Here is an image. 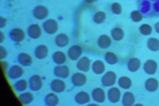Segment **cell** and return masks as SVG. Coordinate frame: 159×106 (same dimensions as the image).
I'll return each mask as SVG.
<instances>
[{
  "instance_id": "obj_33",
  "label": "cell",
  "mask_w": 159,
  "mask_h": 106,
  "mask_svg": "<svg viewBox=\"0 0 159 106\" xmlns=\"http://www.w3.org/2000/svg\"><path fill=\"white\" fill-rule=\"evenodd\" d=\"M148 47L150 49L153 51H157L159 50V41L155 38H152L149 39Z\"/></svg>"
},
{
  "instance_id": "obj_35",
  "label": "cell",
  "mask_w": 159,
  "mask_h": 106,
  "mask_svg": "<svg viewBox=\"0 0 159 106\" xmlns=\"http://www.w3.org/2000/svg\"><path fill=\"white\" fill-rule=\"evenodd\" d=\"M140 30L141 33L144 35H149L152 32L153 29L152 27L148 24H143L140 27Z\"/></svg>"
},
{
  "instance_id": "obj_21",
  "label": "cell",
  "mask_w": 159,
  "mask_h": 106,
  "mask_svg": "<svg viewBox=\"0 0 159 106\" xmlns=\"http://www.w3.org/2000/svg\"><path fill=\"white\" fill-rule=\"evenodd\" d=\"M111 44V40L109 36L107 35H101L99 38L98 44L103 49L109 48Z\"/></svg>"
},
{
  "instance_id": "obj_12",
  "label": "cell",
  "mask_w": 159,
  "mask_h": 106,
  "mask_svg": "<svg viewBox=\"0 0 159 106\" xmlns=\"http://www.w3.org/2000/svg\"><path fill=\"white\" fill-rule=\"evenodd\" d=\"M108 98L111 102L115 103L120 99L121 93L119 90L116 87L111 89L108 93Z\"/></svg>"
},
{
  "instance_id": "obj_43",
  "label": "cell",
  "mask_w": 159,
  "mask_h": 106,
  "mask_svg": "<svg viewBox=\"0 0 159 106\" xmlns=\"http://www.w3.org/2000/svg\"><path fill=\"white\" fill-rule=\"evenodd\" d=\"M4 39V34L1 32V43L3 42Z\"/></svg>"
},
{
  "instance_id": "obj_10",
  "label": "cell",
  "mask_w": 159,
  "mask_h": 106,
  "mask_svg": "<svg viewBox=\"0 0 159 106\" xmlns=\"http://www.w3.org/2000/svg\"><path fill=\"white\" fill-rule=\"evenodd\" d=\"M86 76L83 74L77 73L75 74L71 77V82L75 86L80 87L84 85L86 82Z\"/></svg>"
},
{
  "instance_id": "obj_41",
  "label": "cell",
  "mask_w": 159,
  "mask_h": 106,
  "mask_svg": "<svg viewBox=\"0 0 159 106\" xmlns=\"http://www.w3.org/2000/svg\"><path fill=\"white\" fill-rule=\"evenodd\" d=\"M86 1L87 3L89 4L93 3L98 1V0H85Z\"/></svg>"
},
{
  "instance_id": "obj_23",
  "label": "cell",
  "mask_w": 159,
  "mask_h": 106,
  "mask_svg": "<svg viewBox=\"0 0 159 106\" xmlns=\"http://www.w3.org/2000/svg\"><path fill=\"white\" fill-rule=\"evenodd\" d=\"M19 99L22 104H29L31 103L34 100L33 94L30 92L23 93L19 96Z\"/></svg>"
},
{
  "instance_id": "obj_20",
  "label": "cell",
  "mask_w": 159,
  "mask_h": 106,
  "mask_svg": "<svg viewBox=\"0 0 159 106\" xmlns=\"http://www.w3.org/2000/svg\"><path fill=\"white\" fill-rule=\"evenodd\" d=\"M69 42L68 37L65 34H60L55 39V43L59 47H65L68 44Z\"/></svg>"
},
{
  "instance_id": "obj_15",
  "label": "cell",
  "mask_w": 159,
  "mask_h": 106,
  "mask_svg": "<svg viewBox=\"0 0 159 106\" xmlns=\"http://www.w3.org/2000/svg\"><path fill=\"white\" fill-rule=\"evenodd\" d=\"M91 61L88 58L86 57H84L80 59L78 62L77 66L79 70L87 72L89 70L90 64Z\"/></svg>"
},
{
  "instance_id": "obj_40",
  "label": "cell",
  "mask_w": 159,
  "mask_h": 106,
  "mask_svg": "<svg viewBox=\"0 0 159 106\" xmlns=\"http://www.w3.org/2000/svg\"><path fill=\"white\" fill-rule=\"evenodd\" d=\"M2 67L4 70H6L7 69L8 67V64L7 62H2Z\"/></svg>"
},
{
  "instance_id": "obj_1",
  "label": "cell",
  "mask_w": 159,
  "mask_h": 106,
  "mask_svg": "<svg viewBox=\"0 0 159 106\" xmlns=\"http://www.w3.org/2000/svg\"><path fill=\"white\" fill-rule=\"evenodd\" d=\"M140 11L146 17L159 15V0H138Z\"/></svg>"
},
{
  "instance_id": "obj_22",
  "label": "cell",
  "mask_w": 159,
  "mask_h": 106,
  "mask_svg": "<svg viewBox=\"0 0 159 106\" xmlns=\"http://www.w3.org/2000/svg\"><path fill=\"white\" fill-rule=\"evenodd\" d=\"M46 104L48 106H55L58 104L59 98L54 93H50L46 96L45 99Z\"/></svg>"
},
{
  "instance_id": "obj_17",
  "label": "cell",
  "mask_w": 159,
  "mask_h": 106,
  "mask_svg": "<svg viewBox=\"0 0 159 106\" xmlns=\"http://www.w3.org/2000/svg\"><path fill=\"white\" fill-rule=\"evenodd\" d=\"M18 61L20 64L25 67L30 66L32 63L31 57L26 53L20 54L18 57Z\"/></svg>"
},
{
  "instance_id": "obj_16",
  "label": "cell",
  "mask_w": 159,
  "mask_h": 106,
  "mask_svg": "<svg viewBox=\"0 0 159 106\" xmlns=\"http://www.w3.org/2000/svg\"><path fill=\"white\" fill-rule=\"evenodd\" d=\"M157 64L156 62L153 60H149L144 65V70L148 74L153 75L156 72Z\"/></svg>"
},
{
  "instance_id": "obj_5",
  "label": "cell",
  "mask_w": 159,
  "mask_h": 106,
  "mask_svg": "<svg viewBox=\"0 0 159 106\" xmlns=\"http://www.w3.org/2000/svg\"><path fill=\"white\" fill-rule=\"evenodd\" d=\"M24 73V70L19 66H13L10 68L8 72V76L11 79L15 80L21 77Z\"/></svg>"
},
{
  "instance_id": "obj_32",
  "label": "cell",
  "mask_w": 159,
  "mask_h": 106,
  "mask_svg": "<svg viewBox=\"0 0 159 106\" xmlns=\"http://www.w3.org/2000/svg\"><path fill=\"white\" fill-rule=\"evenodd\" d=\"M105 60L108 63L111 65L116 64L118 62V58L116 55L112 52H108L105 56Z\"/></svg>"
},
{
  "instance_id": "obj_31",
  "label": "cell",
  "mask_w": 159,
  "mask_h": 106,
  "mask_svg": "<svg viewBox=\"0 0 159 106\" xmlns=\"http://www.w3.org/2000/svg\"><path fill=\"white\" fill-rule=\"evenodd\" d=\"M119 84L121 88L125 89H129L132 86V82L127 77H123L120 78L119 80Z\"/></svg>"
},
{
  "instance_id": "obj_14",
  "label": "cell",
  "mask_w": 159,
  "mask_h": 106,
  "mask_svg": "<svg viewBox=\"0 0 159 106\" xmlns=\"http://www.w3.org/2000/svg\"><path fill=\"white\" fill-rule=\"evenodd\" d=\"M92 96L94 101L99 103L104 102L106 98L104 91L99 88L94 90L92 93Z\"/></svg>"
},
{
  "instance_id": "obj_3",
  "label": "cell",
  "mask_w": 159,
  "mask_h": 106,
  "mask_svg": "<svg viewBox=\"0 0 159 106\" xmlns=\"http://www.w3.org/2000/svg\"><path fill=\"white\" fill-rule=\"evenodd\" d=\"M43 28L46 33L50 34L56 33L58 29V25L54 20H49L43 24Z\"/></svg>"
},
{
  "instance_id": "obj_38",
  "label": "cell",
  "mask_w": 159,
  "mask_h": 106,
  "mask_svg": "<svg viewBox=\"0 0 159 106\" xmlns=\"http://www.w3.org/2000/svg\"><path fill=\"white\" fill-rule=\"evenodd\" d=\"M0 52H1V53H0V56H1V59H3L6 58L7 56V52L6 49V48L2 46H1V48H0Z\"/></svg>"
},
{
  "instance_id": "obj_34",
  "label": "cell",
  "mask_w": 159,
  "mask_h": 106,
  "mask_svg": "<svg viewBox=\"0 0 159 106\" xmlns=\"http://www.w3.org/2000/svg\"><path fill=\"white\" fill-rule=\"evenodd\" d=\"M106 17L107 15L105 12L102 11H99L94 15L93 20L96 24H101L104 22Z\"/></svg>"
},
{
  "instance_id": "obj_39",
  "label": "cell",
  "mask_w": 159,
  "mask_h": 106,
  "mask_svg": "<svg viewBox=\"0 0 159 106\" xmlns=\"http://www.w3.org/2000/svg\"><path fill=\"white\" fill-rule=\"evenodd\" d=\"M6 24V21L5 18L1 17V27L3 28L5 26Z\"/></svg>"
},
{
  "instance_id": "obj_37",
  "label": "cell",
  "mask_w": 159,
  "mask_h": 106,
  "mask_svg": "<svg viewBox=\"0 0 159 106\" xmlns=\"http://www.w3.org/2000/svg\"><path fill=\"white\" fill-rule=\"evenodd\" d=\"M111 8L113 12L115 14L119 15L122 12V7L119 3H114L112 4Z\"/></svg>"
},
{
  "instance_id": "obj_28",
  "label": "cell",
  "mask_w": 159,
  "mask_h": 106,
  "mask_svg": "<svg viewBox=\"0 0 159 106\" xmlns=\"http://www.w3.org/2000/svg\"><path fill=\"white\" fill-rule=\"evenodd\" d=\"M135 99L133 94L130 92H127L124 94L123 104L125 106H131L134 103Z\"/></svg>"
},
{
  "instance_id": "obj_42",
  "label": "cell",
  "mask_w": 159,
  "mask_h": 106,
  "mask_svg": "<svg viewBox=\"0 0 159 106\" xmlns=\"http://www.w3.org/2000/svg\"><path fill=\"white\" fill-rule=\"evenodd\" d=\"M155 27L156 31L159 33V22L156 24Z\"/></svg>"
},
{
  "instance_id": "obj_18",
  "label": "cell",
  "mask_w": 159,
  "mask_h": 106,
  "mask_svg": "<svg viewBox=\"0 0 159 106\" xmlns=\"http://www.w3.org/2000/svg\"><path fill=\"white\" fill-rule=\"evenodd\" d=\"M48 53L47 47L44 45H41L36 48L35 50V55L37 58L43 59L47 57Z\"/></svg>"
},
{
  "instance_id": "obj_26",
  "label": "cell",
  "mask_w": 159,
  "mask_h": 106,
  "mask_svg": "<svg viewBox=\"0 0 159 106\" xmlns=\"http://www.w3.org/2000/svg\"><path fill=\"white\" fill-rule=\"evenodd\" d=\"M52 59L55 63L58 64H63L66 61V57L63 52L58 51L53 55Z\"/></svg>"
},
{
  "instance_id": "obj_24",
  "label": "cell",
  "mask_w": 159,
  "mask_h": 106,
  "mask_svg": "<svg viewBox=\"0 0 159 106\" xmlns=\"http://www.w3.org/2000/svg\"><path fill=\"white\" fill-rule=\"evenodd\" d=\"M158 87V82L154 78H150L147 81L146 87L147 90L150 92H153L156 91Z\"/></svg>"
},
{
  "instance_id": "obj_11",
  "label": "cell",
  "mask_w": 159,
  "mask_h": 106,
  "mask_svg": "<svg viewBox=\"0 0 159 106\" xmlns=\"http://www.w3.org/2000/svg\"><path fill=\"white\" fill-rule=\"evenodd\" d=\"M48 10L46 7L39 6L36 7L34 11V15L37 19L41 20L45 19L48 15Z\"/></svg>"
},
{
  "instance_id": "obj_19",
  "label": "cell",
  "mask_w": 159,
  "mask_h": 106,
  "mask_svg": "<svg viewBox=\"0 0 159 106\" xmlns=\"http://www.w3.org/2000/svg\"><path fill=\"white\" fill-rule=\"evenodd\" d=\"M90 99L88 94L85 92H81L75 96V100L78 104H84L88 103Z\"/></svg>"
},
{
  "instance_id": "obj_4",
  "label": "cell",
  "mask_w": 159,
  "mask_h": 106,
  "mask_svg": "<svg viewBox=\"0 0 159 106\" xmlns=\"http://www.w3.org/2000/svg\"><path fill=\"white\" fill-rule=\"evenodd\" d=\"M116 79V75L114 72L110 71L106 73L102 78L103 85L105 87H110L114 85Z\"/></svg>"
},
{
  "instance_id": "obj_7",
  "label": "cell",
  "mask_w": 159,
  "mask_h": 106,
  "mask_svg": "<svg viewBox=\"0 0 159 106\" xmlns=\"http://www.w3.org/2000/svg\"><path fill=\"white\" fill-rule=\"evenodd\" d=\"M51 88L55 93H60L65 90L66 85L63 81L55 79L52 81L50 85Z\"/></svg>"
},
{
  "instance_id": "obj_13",
  "label": "cell",
  "mask_w": 159,
  "mask_h": 106,
  "mask_svg": "<svg viewBox=\"0 0 159 106\" xmlns=\"http://www.w3.org/2000/svg\"><path fill=\"white\" fill-rule=\"evenodd\" d=\"M28 33L30 37L33 39H37L40 36L41 30L38 25L33 24L29 27L28 30Z\"/></svg>"
},
{
  "instance_id": "obj_29",
  "label": "cell",
  "mask_w": 159,
  "mask_h": 106,
  "mask_svg": "<svg viewBox=\"0 0 159 106\" xmlns=\"http://www.w3.org/2000/svg\"><path fill=\"white\" fill-rule=\"evenodd\" d=\"M111 35L113 38L115 40L120 41L124 38V33L123 30L116 27L112 30Z\"/></svg>"
},
{
  "instance_id": "obj_2",
  "label": "cell",
  "mask_w": 159,
  "mask_h": 106,
  "mask_svg": "<svg viewBox=\"0 0 159 106\" xmlns=\"http://www.w3.org/2000/svg\"><path fill=\"white\" fill-rule=\"evenodd\" d=\"M42 79L40 76L35 75L33 76L29 80V87L32 91H36L42 88Z\"/></svg>"
},
{
  "instance_id": "obj_9",
  "label": "cell",
  "mask_w": 159,
  "mask_h": 106,
  "mask_svg": "<svg viewBox=\"0 0 159 106\" xmlns=\"http://www.w3.org/2000/svg\"><path fill=\"white\" fill-rule=\"evenodd\" d=\"M82 53V48L78 45L71 47L68 50L69 58L72 60L76 61L81 56Z\"/></svg>"
},
{
  "instance_id": "obj_36",
  "label": "cell",
  "mask_w": 159,
  "mask_h": 106,
  "mask_svg": "<svg viewBox=\"0 0 159 106\" xmlns=\"http://www.w3.org/2000/svg\"><path fill=\"white\" fill-rule=\"evenodd\" d=\"M131 18L135 22H139L143 20V16L140 12L138 11H135L131 13Z\"/></svg>"
},
{
  "instance_id": "obj_27",
  "label": "cell",
  "mask_w": 159,
  "mask_h": 106,
  "mask_svg": "<svg viewBox=\"0 0 159 106\" xmlns=\"http://www.w3.org/2000/svg\"><path fill=\"white\" fill-rule=\"evenodd\" d=\"M93 72L97 74L100 75L104 72L105 66L103 62L100 61H97L93 65Z\"/></svg>"
},
{
  "instance_id": "obj_6",
  "label": "cell",
  "mask_w": 159,
  "mask_h": 106,
  "mask_svg": "<svg viewBox=\"0 0 159 106\" xmlns=\"http://www.w3.org/2000/svg\"><path fill=\"white\" fill-rule=\"evenodd\" d=\"M10 36L11 40L16 42H20L25 38V32L22 29H15L11 30L10 34Z\"/></svg>"
},
{
  "instance_id": "obj_30",
  "label": "cell",
  "mask_w": 159,
  "mask_h": 106,
  "mask_svg": "<svg viewBox=\"0 0 159 106\" xmlns=\"http://www.w3.org/2000/svg\"><path fill=\"white\" fill-rule=\"evenodd\" d=\"M14 87L18 92L24 91L27 88V82L26 80H20L16 83L14 85Z\"/></svg>"
},
{
  "instance_id": "obj_8",
  "label": "cell",
  "mask_w": 159,
  "mask_h": 106,
  "mask_svg": "<svg viewBox=\"0 0 159 106\" xmlns=\"http://www.w3.org/2000/svg\"><path fill=\"white\" fill-rule=\"evenodd\" d=\"M70 70L66 66H59L54 68V73L57 77L63 78H67L70 75Z\"/></svg>"
},
{
  "instance_id": "obj_25",
  "label": "cell",
  "mask_w": 159,
  "mask_h": 106,
  "mask_svg": "<svg viewBox=\"0 0 159 106\" xmlns=\"http://www.w3.org/2000/svg\"><path fill=\"white\" fill-rule=\"evenodd\" d=\"M141 63L139 59L136 58H132L130 60L128 63L129 70L131 72H136L139 69Z\"/></svg>"
}]
</instances>
